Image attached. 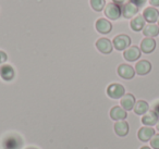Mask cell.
Listing matches in <instances>:
<instances>
[{"instance_id": "cell-25", "label": "cell", "mask_w": 159, "mask_h": 149, "mask_svg": "<svg viewBox=\"0 0 159 149\" xmlns=\"http://www.w3.org/2000/svg\"><path fill=\"white\" fill-rule=\"evenodd\" d=\"M112 2L118 6H123V5H125L126 0H112Z\"/></svg>"}, {"instance_id": "cell-10", "label": "cell", "mask_w": 159, "mask_h": 149, "mask_svg": "<svg viewBox=\"0 0 159 149\" xmlns=\"http://www.w3.org/2000/svg\"><path fill=\"white\" fill-rule=\"evenodd\" d=\"M14 69L10 64H2L0 66V76L3 81H12L14 77Z\"/></svg>"}, {"instance_id": "cell-20", "label": "cell", "mask_w": 159, "mask_h": 149, "mask_svg": "<svg viewBox=\"0 0 159 149\" xmlns=\"http://www.w3.org/2000/svg\"><path fill=\"white\" fill-rule=\"evenodd\" d=\"M148 109H149V105L144 100L136 101L134 108H133V110H134V112L137 115H144V114L148 112Z\"/></svg>"}, {"instance_id": "cell-9", "label": "cell", "mask_w": 159, "mask_h": 149, "mask_svg": "<svg viewBox=\"0 0 159 149\" xmlns=\"http://www.w3.org/2000/svg\"><path fill=\"white\" fill-rule=\"evenodd\" d=\"M158 119H159V115L154 111V110H152V111H148L147 113L144 114L143 118H142V123H143L145 126L152 127L154 125L157 124Z\"/></svg>"}, {"instance_id": "cell-7", "label": "cell", "mask_w": 159, "mask_h": 149, "mask_svg": "<svg viewBox=\"0 0 159 149\" xmlns=\"http://www.w3.org/2000/svg\"><path fill=\"white\" fill-rule=\"evenodd\" d=\"M155 129L150 126H143L139 129L137 133V137L141 142H149L152 137L155 135Z\"/></svg>"}, {"instance_id": "cell-21", "label": "cell", "mask_w": 159, "mask_h": 149, "mask_svg": "<svg viewBox=\"0 0 159 149\" xmlns=\"http://www.w3.org/2000/svg\"><path fill=\"white\" fill-rule=\"evenodd\" d=\"M91 6L95 11L100 12L104 10V8L106 7V1L105 0H89Z\"/></svg>"}, {"instance_id": "cell-26", "label": "cell", "mask_w": 159, "mask_h": 149, "mask_svg": "<svg viewBox=\"0 0 159 149\" xmlns=\"http://www.w3.org/2000/svg\"><path fill=\"white\" fill-rule=\"evenodd\" d=\"M149 3L154 7H159V0H149Z\"/></svg>"}, {"instance_id": "cell-11", "label": "cell", "mask_w": 159, "mask_h": 149, "mask_svg": "<svg viewBox=\"0 0 159 149\" xmlns=\"http://www.w3.org/2000/svg\"><path fill=\"white\" fill-rule=\"evenodd\" d=\"M135 103H136V101H135V97L133 96L132 94H125L121 98V100H120V105H121V107L123 108L125 111L133 110Z\"/></svg>"}, {"instance_id": "cell-31", "label": "cell", "mask_w": 159, "mask_h": 149, "mask_svg": "<svg viewBox=\"0 0 159 149\" xmlns=\"http://www.w3.org/2000/svg\"><path fill=\"white\" fill-rule=\"evenodd\" d=\"M158 25H159V19H158Z\"/></svg>"}, {"instance_id": "cell-27", "label": "cell", "mask_w": 159, "mask_h": 149, "mask_svg": "<svg viewBox=\"0 0 159 149\" xmlns=\"http://www.w3.org/2000/svg\"><path fill=\"white\" fill-rule=\"evenodd\" d=\"M154 111L156 112V113H157V114H158V115H159V103H158V105L156 106V107H155V110H154Z\"/></svg>"}, {"instance_id": "cell-24", "label": "cell", "mask_w": 159, "mask_h": 149, "mask_svg": "<svg viewBox=\"0 0 159 149\" xmlns=\"http://www.w3.org/2000/svg\"><path fill=\"white\" fill-rule=\"evenodd\" d=\"M6 61H7V55H6V52L0 50V64L5 63Z\"/></svg>"}, {"instance_id": "cell-16", "label": "cell", "mask_w": 159, "mask_h": 149, "mask_svg": "<svg viewBox=\"0 0 159 149\" xmlns=\"http://www.w3.org/2000/svg\"><path fill=\"white\" fill-rule=\"evenodd\" d=\"M156 48V42L154 38L146 37L141 42V51L144 53H152Z\"/></svg>"}, {"instance_id": "cell-15", "label": "cell", "mask_w": 159, "mask_h": 149, "mask_svg": "<svg viewBox=\"0 0 159 149\" xmlns=\"http://www.w3.org/2000/svg\"><path fill=\"white\" fill-rule=\"evenodd\" d=\"M121 11H122V16H123L124 18L131 19V18H133L135 14H137V12H139V7L133 5L132 2H128L122 6Z\"/></svg>"}, {"instance_id": "cell-19", "label": "cell", "mask_w": 159, "mask_h": 149, "mask_svg": "<svg viewBox=\"0 0 159 149\" xmlns=\"http://www.w3.org/2000/svg\"><path fill=\"white\" fill-rule=\"evenodd\" d=\"M143 34L146 37H149V38L155 37V36L159 35V26L152 24V23H149V24H147L143 29Z\"/></svg>"}, {"instance_id": "cell-13", "label": "cell", "mask_w": 159, "mask_h": 149, "mask_svg": "<svg viewBox=\"0 0 159 149\" xmlns=\"http://www.w3.org/2000/svg\"><path fill=\"white\" fill-rule=\"evenodd\" d=\"M152 70V63L147 60H141L135 64V73L139 75H146Z\"/></svg>"}, {"instance_id": "cell-30", "label": "cell", "mask_w": 159, "mask_h": 149, "mask_svg": "<svg viewBox=\"0 0 159 149\" xmlns=\"http://www.w3.org/2000/svg\"><path fill=\"white\" fill-rule=\"evenodd\" d=\"M26 149H37V148H34V147H29V148H26Z\"/></svg>"}, {"instance_id": "cell-12", "label": "cell", "mask_w": 159, "mask_h": 149, "mask_svg": "<svg viewBox=\"0 0 159 149\" xmlns=\"http://www.w3.org/2000/svg\"><path fill=\"white\" fill-rule=\"evenodd\" d=\"M143 16H144V19H145V21H147L148 23H155L156 21H158V19H159V12L156 8L148 7L144 10Z\"/></svg>"}, {"instance_id": "cell-3", "label": "cell", "mask_w": 159, "mask_h": 149, "mask_svg": "<svg viewBox=\"0 0 159 149\" xmlns=\"http://www.w3.org/2000/svg\"><path fill=\"white\" fill-rule=\"evenodd\" d=\"M122 11L120 6L116 5L113 2H109L108 5L105 7V16L110 20H118L121 16Z\"/></svg>"}, {"instance_id": "cell-8", "label": "cell", "mask_w": 159, "mask_h": 149, "mask_svg": "<svg viewBox=\"0 0 159 149\" xmlns=\"http://www.w3.org/2000/svg\"><path fill=\"white\" fill-rule=\"evenodd\" d=\"M95 26H96L97 32L100 34H109L111 32V29H112V24H111L108 20L102 19V18L98 19V20L96 21Z\"/></svg>"}, {"instance_id": "cell-14", "label": "cell", "mask_w": 159, "mask_h": 149, "mask_svg": "<svg viewBox=\"0 0 159 149\" xmlns=\"http://www.w3.org/2000/svg\"><path fill=\"white\" fill-rule=\"evenodd\" d=\"M126 116H128V113L121 106H116V107H112V109L110 110V118L115 121L125 120Z\"/></svg>"}, {"instance_id": "cell-6", "label": "cell", "mask_w": 159, "mask_h": 149, "mask_svg": "<svg viewBox=\"0 0 159 149\" xmlns=\"http://www.w3.org/2000/svg\"><path fill=\"white\" fill-rule=\"evenodd\" d=\"M118 74H119L120 77L124 79H131L134 77L135 70L129 64H120L118 66Z\"/></svg>"}, {"instance_id": "cell-18", "label": "cell", "mask_w": 159, "mask_h": 149, "mask_svg": "<svg viewBox=\"0 0 159 149\" xmlns=\"http://www.w3.org/2000/svg\"><path fill=\"white\" fill-rule=\"evenodd\" d=\"M131 29L134 32H139L145 27V19L143 16H136L130 23Z\"/></svg>"}, {"instance_id": "cell-1", "label": "cell", "mask_w": 159, "mask_h": 149, "mask_svg": "<svg viewBox=\"0 0 159 149\" xmlns=\"http://www.w3.org/2000/svg\"><path fill=\"white\" fill-rule=\"evenodd\" d=\"M107 95L112 99H120L125 95V89L119 83H113L107 87Z\"/></svg>"}, {"instance_id": "cell-5", "label": "cell", "mask_w": 159, "mask_h": 149, "mask_svg": "<svg viewBox=\"0 0 159 149\" xmlns=\"http://www.w3.org/2000/svg\"><path fill=\"white\" fill-rule=\"evenodd\" d=\"M112 43L108 39V38H99L96 42V48L99 52L104 53V55H108L112 51Z\"/></svg>"}, {"instance_id": "cell-17", "label": "cell", "mask_w": 159, "mask_h": 149, "mask_svg": "<svg viewBox=\"0 0 159 149\" xmlns=\"http://www.w3.org/2000/svg\"><path fill=\"white\" fill-rule=\"evenodd\" d=\"M129 123L126 121L122 120V121H117L115 124V132L118 136L120 137H124L129 134Z\"/></svg>"}, {"instance_id": "cell-4", "label": "cell", "mask_w": 159, "mask_h": 149, "mask_svg": "<svg viewBox=\"0 0 159 149\" xmlns=\"http://www.w3.org/2000/svg\"><path fill=\"white\" fill-rule=\"evenodd\" d=\"M139 57H141V48H139L137 46L129 47L123 52V58L129 62L136 61Z\"/></svg>"}, {"instance_id": "cell-28", "label": "cell", "mask_w": 159, "mask_h": 149, "mask_svg": "<svg viewBox=\"0 0 159 149\" xmlns=\"http://www.w3.org/2000/svg\"><path fill=\"white\" fill-rule=\"evenodd\" d=\"M156 129H157V131L159 132V119H158V122H157V124H156Z\"/></svg>"}, {"instance_id": "cell-23", "label": "cell", "mask_w": 159, "mask_h": 149, "mask_svg": "<svg viewBox=\"0 0 159 149\" xmlns=\"http://www.w3.org/2000/svg\"><path fill=\"white\" fill-rule=\"evenodd\" d=\"M146 1H147V0H130V2H132L133 5H135L136 7H139V8L145 5Z\"/></svg>"}, {"instance_id": "cell-29", "label": "cell", "mask_w": 159, "mask_h": 149, "mask_svg": "<svg viewBox=\"0 0 159 149\" xmlns=\"http://www.w3.org/2000/svg\"><path fill=\"white\" fill-rule=\"evenodd\" d=\"M141 149H152L150 147H147V146H143V147H141Z\"/></svg>"}, {"instance_id": "cell-22", "label": "cell", "mask_w": 159, "mask_h": 149, "mask_svg": "<svg viewBox=\"0 0 159 149\" xmlns=\"http://www.w3.org/2000/svg\"><path fill=\"white\" fill-rule=\"evenodd\" d=\"M149 142L152 149H159V134H155L149 140Z\"/></svg>"}, {"instance_id": "cell-2", "label": "cell", "mask_w": 159, "mask_h": 149, "mask_svg": "<svg viewBox=\"0 0 159 149\" xmlns=\"http://www.w3.org/2000/svg\"><path fill=\"white\" fill-rule=\"evenodd\" d=\"M112 45L117 50L122 51L125 50L130 47L131 45V38L129 37L128 35H124V34H121V35H118L113 38Z\"/></svg>"}]
</instances>
